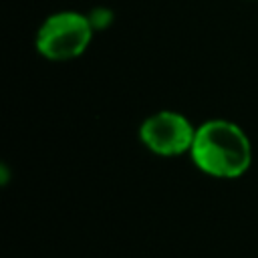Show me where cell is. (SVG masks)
Here are the masks:
<instances>
[{
    "instance_id": "2",
    "label": "cell",
    "mask_w": 258,
    "mask_h": 258,
    "mask_svg": "<svg viewBox=\"0 0 258 258\" xmlns=\"http://www.w3.org/2000/svg\"><path fill=\"white\" fill-rule=\"evenodd\" d=\"M93 34V24L79 12H56L48 16L36 34V48L50 60L79 56Z\"/></svg>"
},
{
    "instance_id": "1",
    "label": "cell",
    "mask_w": 258,
    "mask_h": 258,
    "mask_svg": "<svg viewBox=\"0 0 258 258\" xmlns=\"http://www.w3.org/2000/svg\"><path fill=\"white\" fill-rule=\"evenodd\" d=\"M189 155L208 175L238 177L248 169L252 149L246 133L236 123L214 119L196 129Z\"/></svg>"
},
{
    "instance_id": "3",
    "label": "cell",
    "mask_w": 258,
    "mask_h": 258,
    "mask_svg": "<svg viewBox=\"0 0 258 258\" xmlns=\"http://www.w3.org/2000/svg\"><path fill=\"white\" fill-rule=\"evenodd\" d=\"M196 129L191 123L173 111H159L141 123V143L159 155H177L191 149Z\"/></svg>"
}]
</instances>
